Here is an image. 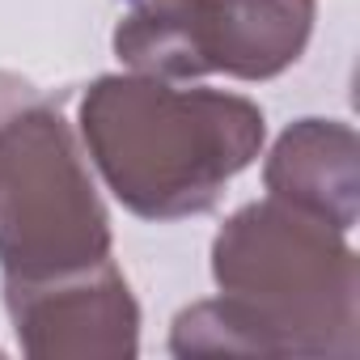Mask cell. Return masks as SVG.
<instances>
[{"label": "cell", "mask_w": 360, "mask_h": 360, "mask_svg": "<svg viewBox=\"0 0 360 360\" xmlns=\"http://www.w3.org/2000/svg\"><path fill=\"white\" fill-rule=\"evenodd\" d=\"M110 259V217L81 136L30 81L0 72V276L34 284Z\"/></svg>", "instance_id": "3957f363"}, {"label": "cell", "mask_w": 360, "mask_h": 360, "mask_svg": "<svg viewBox=\"0 0 360 360\" xmlns=\"http://www.w3.org/2000/svg\"><path fill=\"white\" fill-rule=\"evenodd\" d=\"M217 297L174 318V356L360 352V259L343 229L276 195L238 208L212 238Z\"/></svg>", "instance_id": "6da1fadb"}, {"label": "cell", "mask_w": 360, "mask_h": 360, "mask_svg": "<svg viewBox=\"0 0 360 360\" xmlns=\"http://www.w3.org/2000/svg\"><path fill=\"white\" fill-rule=\"evenodd\" d=\"M81 144L115 200L144 221L217 208L267 140L263 110L225 89L110 72L81 98Z\"/></svg>", "instance_id": "7a4b0ae2"}, {"label": "cell", "mask_w": 360, "mask_h": 360, "mask_svg": "<svg viewBox=\"0 0 360 360\" xmlns=\"http://www.w3.org/2000/svg\"><path fill=\"white\" fill-rule=\"evenodd\" d=\"M314 18L318 0H136L115 26V56L174 85L212 72L271 81L305 56Z\"/></svg>", "instance_id": "277c9868"}, {"label": "cell", "mask_w": 360, "mask_h": 360, "mask_svg": "<svg viewBox=\"0 0 360 360\" xmlns=\"http://www.w3.org/2000/svg\"><path fill=\"white\" fill-rule=\"evenodd\" d=\"M5 309L30 360H131L140 352V305L110 259L56 280L5 284Z\"/></svg>", "instance_id": "5b68a950"}, {"label": "cell", "mask_w": 360, "mask_h": 360, "mask_svg": "<svg viewBox=\"0 0 360 360\" xmlns=\"http://www.w3.org/2000/svg\"><path fill=\"white\" fill-rule=\"evenodd\" d=\"M267 195L352 233L360 217V140L343 119H297L267 153Z\"/></svg>", "instance_id": "8992f818"}]
</instances>
